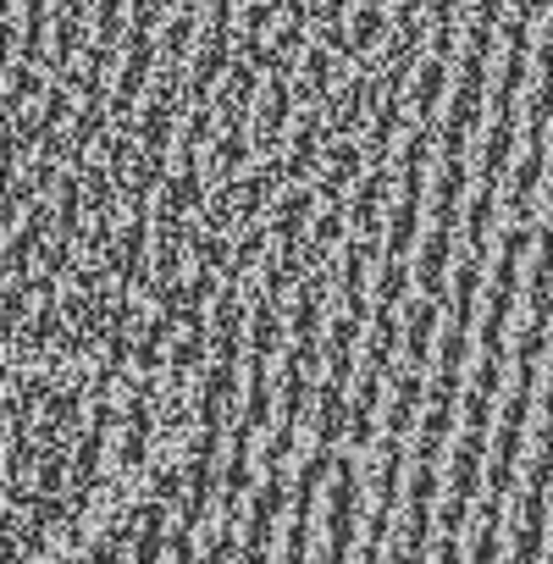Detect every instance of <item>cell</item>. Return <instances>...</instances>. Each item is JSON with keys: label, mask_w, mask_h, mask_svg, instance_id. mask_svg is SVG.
Listing matches in <instances>:
<instances>
[{"label": "cell", "mask_w": 553, "mask_h": 564, "mask_svg": "<svg viewBox=\"0 0 553 564\" xmlns=\"http://www.w3.org/2000/svg\"><path fill=\"white\" fill-rule=\"evenodd\" d=\"M7 564H553V0H7Z\"/></svg>", "instance_id": "1"}]
</instances>
